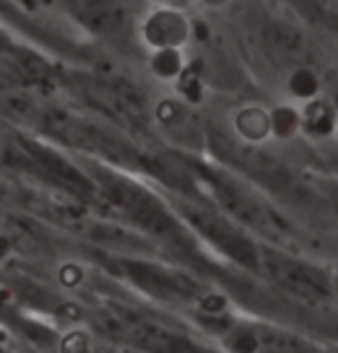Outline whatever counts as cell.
Wrapping results in <instances>:
<instances>
[{"label":"cell","mask_w":338,"mask_h":353,"mask_svg":"<svg viewBox=\"0 0 338 353\" xmlns=\"http://www.w3.org/2000/svg\"><path fill=\"white\" fill-rule=\"evenodd\" d=\"M271 272L283 289L292 291L294 296H301L306 301H324L331 293L327 277L320 270L294 263L290 259H271Z\"/></svg>","instance_id":"obj_1"},{"label":"cell","mask_w":338,"mask_h":353,"mask_svg":"<svg viewBox=\"0 0 338 353\" xmlns=\"http://www.w3.org/2000/svg\"><path fill=\"white\" fill-rule=\"evenodd\" d=\"M236 130L248 141H262L271 132V116L267 111H262L260 106H250V109H243L236 116Z\"/></svg>","instance_id":"obj_2"},{"label":"cell","mask_w":338,"mask_h":353,"mask_svg":"<svg viewBox=\"0 0 338 353\" xmlns=\"http://www.w3.org/2000/svg\"><path fill=\"white\" fill-rule=\"evenodd\" d=\"M301 123L306 125V130L313 132V134L327 137L336 128V111L331 109L327 102H313V104H308L306 111H303Z\"/></svg>","instance_id":"obj_3"},{"label":"cell","mask_w":338,"mask_h":353,"mask_svg":"<svg viewBox=\"0 0 338 353\" xmlns=\"http://www.w3.org/2000/svg\"><path fill=\"white\" fill-rule=\"evenodd\" d=\"M299 125H301V116L292 106H278V109L271 113V130H274L278 137L294 134Z\"/></svg>","instance_id":"obj_4"},{"label":"cell","mask_w":338,"mask_h":353,"mask_svg":"<svg viewBox=\"0 0 338 353\" xmlns=\"http://www.w3.org/2000/svg\"><path fill=\"white\" fill-rule=\"evenodd\" d=\"M290 90H292L297 97L310 99L320 90V81H317V77L310 70H297L292 79H290Z\"/></svg>","instance_id":"obj_5"},{"label":"cell","mask_w":338,"mask_h":353,"mask_svg":"<svg viewBox=\"0 0 338 353\" xmlns=\"http://www.w3.org/2000/svg\"><path fill=\"white\" fill-rule=\"evenodd\" d=\"M334 201H336V208H338V190H336V194H334Z\"/></svg>","instance_id":"obj_6"},{"label":"cell","mask_w":338,"mask_h":353,"mask_svg":"<svg viewBox=\"0 0 338 353\" xmlns=\"http://www.w3.org/2000/svg\"><path fill=\"white\" fill-rule=\"evenodd\" d=\"M336 102H338V99H336Z\"/></svg>","instance_id":"obj_7"}]
</instances>
